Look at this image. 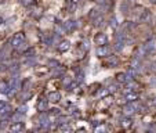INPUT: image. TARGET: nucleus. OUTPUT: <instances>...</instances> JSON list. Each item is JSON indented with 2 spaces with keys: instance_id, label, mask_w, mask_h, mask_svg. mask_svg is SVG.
Returning a JSON list of instances; mask_svg holds the SVG:
<instances>
[{
  "instance_id": "obj_1",
  "label": "nucleus",
  "mask_w": 156,
  "mask_h": 133,
  "mask_svg": "<svg viewBox=\"0 0 156 133\" xmlns=\"http://www.w3.org/2000/svg\"><path fill=\"white\" fill-rule=\"evenodd\" d=\"M25 40V38H24V33H21V32H18V33H15L13 36V39H11V46H13L14 49H18V46L22 42Z\"/></svg>"
},
{
  "instance_id": "obj_2",
  "label": "nucleus",
  "mask_w": 156,
  "mask_h": 133,
  "mask_svg": "<svg viewBox=\"0 0 156 133\" xmlns=\"http://www.w3.org/2000/svg\"><path fill=\"white\" fill-rule=\"evenodd\" d=\"M94 43L98 44V46H104V44H106L108 43V38H106V35L105 33H102V32L97 33L95 38H94Z\"/></svg>"
},
{
  "instance_id": "obj_3",
  "label": "nucleus",
  "mask_w": 156,
  "mask_h": 133,
  "mask_svg": "<svg viewBox=\"0 0 156 133\" xmlns=\"http://www.w3.org/2000/svg\"><path fill=\"white\" fill-rule=\"evenodd\" d=\"M95 54H97L98 57H105V56L109 54V47H108L106 44H104V46H98V47H97V51H95Z\"/></svg>"
},
{
  "instance_id": "obj_4",
  "label": "nucleus",
  "mask_w": 156,
  "mask_h": 133,
  "mask_svg": "<svg viewBox=\"0 0 156 133\" xmlns=\"http://www.w3.org/2000/svg\"><path fill=\"white\" fill-rule=\"evenodd\" d=\"M39 123H40V126L42 127H49L50 125V119H49V115L42 112L40 114V118H39Z\"/></svg>"
},
{
  "instance_id": "obj_5",
  "label": "nucleus",
  "mask_w": 156,
  "mask_h": 133,
  "mask_svg": "<svg viewBox=\"0 0 156 133\" xmlns=\"http://www.w3.org/2000/svg\"><path fill=\"white\" fill-rule=\"evenodd\" d=\"M47 100L50 103H58L61 100V94H60L58 92H50V93L47 94Z\"/></svg>"
},
{
  "instance_id": "obj_6",
  "label": "nucleus",
  "mask_w": 156,
  "mask_h": 133,
  "mask_svg": "<svg viewBox=\"0 0 156 133\" xmlns=\"http://www.w3.org/2000/svg\"><path fill=\"white\" fill-rule=\"evenodd\" d=\"M36 108H38V111H40V112H44V111H47V108H49V100H46V99H42V100H39Z\"/></svg>"
},
{
  "instance_id": "obj_7",
  "label": "nucleus",
  "mask_w": 156,
  "mask_h": 133,
  "mask_svg": "<svg viewBox=\"0 0 156 133\" xmlns=\"http://www.w3.org/2000/svg\"><path fill=\"white\" fill-rule=\"evenodd\" d=\"M135 111H137V105H134V104H129V105H125L123 107V114L129 115V116L131 114H134Z\"/></svg>"
},
{
  "instance_id": "obj_8",
  "label": "nucleus",
  "mask_w": 156,
  "mask_h": 133,
  "mask_svg": "<svg viewBox=\"0 0 156 133\" xmlns=\"http://www.w3.org/2000/svg\"><path fill=\"white\" fill-rule=\"evenodd\" d=\"M69 47H70V42L69 40H61L60 43H58V46H57V49L60 51H68L69 50Z\"/></svg>"
},
{
  "instance_id": "obj_9",
  "label": "nucleus",
  "mask_w": 156,
  "mask_h": 133,
  "mask_svg": "<svg viewBox=\"0 0 156 133\" xmlns=\"http://www.w3.org/2000/svg\"><path fill=\"white\" fill-rule=\"evenodd\" d=\"M24 123L22 122H13V125L10 126V130L11 132H21V130H24Z\"/></svg>"
},
{
  "instance_id": "obj_10",
  "label": "nucleus",
  "mask_w": 156,
  "mask_h": 133,
  "mask_svg": "<svg viewBox=\"0 0 156 133\" xmlns=\"http://www.w3.org/2000/svg\"><path fill=\"white\" fill-rule=\"evenodd\" d=\"M64 28H65V31H73L77 28V21H66L64 24Z\"/></svg>"
},
{
  "instance_id": "obj_11",
  "label": "nucleus",
  "mask_w": 156,
  "mask_h": 133,
  "mask_svg": "<svg viewBox=\"0 0 156 133\" xmlns=\"http://www.w3.org/2000/svg\"><path fill=\"white\" fill-rule=\"evenodd\" d=\"M116 78H118V82H120V83H127V82H130L131 79H133L129 74H119Z\"/></svg>"
},
{
  "instance_id": "obj_12",
  "label": "nucleus",
  "mask_w": 156,
  "mask_h": 133,
  "mask_svg": "<svg viewBox=\"0 0 156 133\" xmlns=\"http://www.w3.org/2000/svg\"><path fill=\"white\" fill-rule=\"evenodd\" d=\"M151 11L149 10H144L142 13H141V17H140V21L141 22H149L151 21Z\"/></svg>"
},
{
  "instance_id": "obj_13",
  "label": "nucleus",
  "mask_w": 156,
  "mask_h": 133,
  "mask_svg": "<svg viewBox=\"0 0 156 133\" xmlns=\"http://www.w3.org/2000/svg\"><path fill=\"white\" fill-rule=\"evenodd\" d=\"M144 47H145L146 51H155L156 50V40H149V42H146V43L144 44Z\"/></svg>"
},
{
  "instance_id": "obj_14",
  "label": "nucleus",
  "mask_w": 156,
  "mask_h": 133,
  "mask_svg": "<svg viewBox=\"0 0 156 133\" xmlns=\"http://www.w3.org/2000/svg\"><path fill=\"white\" fill-rule=\"evenodd\" d=\"M10 85H8V83L7 82H1L0 83V93H1V94H8V93H10Z\"/></svg>"
},
{
  "instance_id": "obj_15",
  "label": "nucleus",
  "mask_w": 156,
  "mask_h": 133,
  "mask_svg": "<svg viewBox=\"0 0 156 133\" xmlns=\"http://www.w3.org/2000/svg\"><path fill=\"white\" fill-rule=\"evenodd\" d=\"M19 88H21V79H19L18 76H15V78H13V82H11V89H13V93L15 92V90H18Z\"/></svg>"
},
{
  "instance_id": "obj_16",
  "label": "nucleus",
  "mask_w": 156,
  "mask_h": 133,
  "mask_svg": "<svg viewBox=\"0 0 156 133\" xmlns=\"http://www.w3.org/2000/svg\"><path fill=\"white\" fill-rule=\"evenodd\" d=\"M125 100H127V101H137L138 100V94L137 93H134V92H130V93H127V94L125 96Z\"/></svg>"
},
{
  "instance_id": "obj_17",
  "label": "nucleus",
  "mask_w": 156,
  "mask_h": 133,
  "mask_svg": "<svg viewBox=\"0 0 156 133\" xmlns=\"http://www.w3.org/2000/svg\"><path fill=\"white\" fill-rule=\"evenodd\" d=\"M100 11H101L100 7H95V8H93V10L88 13V18H90V19H95L98 15H100Z\"/></svg>"
},
{
  "instance_id": "obj_18",
  "label": "nucleus",
  "mask_w": 156,
  "mask_h": 133,
  "mask_svg": "<svg viewBox=\"0 0 156 133\" xmlns=\"http://www.w3.org/2000/svg\"><path fill=\"white\" fill-rule=\"evenodd\" d=\"M106 64L111 65V67H118L119 60L116 58V56H111V57H108V60H106Z\"/></svg>"
},
{
  "instance_id": "obj_19",
  "label": "nucleus",
  "mask_w": 156,
  "mask_h": 133,
  "mask_svg": "<svg viewBox=\"0 0 156 133\" xmlns=\"http://www.w3.org/2000/svg\"><path fill=\"white\" fill-rule=\"evenodd\" d=\"M120 123H122V126L123 127H130L131 126V119L129 115H126V116H123L122 119H120Z\"/></svg>"
},
{
  "instance_id": "obj_20",
  "label": "nucleus",
  "mask_w": 156,
  "mask_h": 133,
  "mask_svg": "<svg viewBox=\"0 0 156 133\" xmlns=\"http://www.w3.org/2000/svg\"><path fill=\"white\" fill-rule=\"evenodd\" d=\"M24 115L25 114H21L19 111H17L15 114L11 115V122H21V119L24 118Z\"/></svg>"
},
{
  "instance_id": "obj_21",
  "label": "nucleus",
  "mask_w": 156,
  "mask_h": 133,
  "mask_svg": "<svg viewBox=\"0 0 156 133\" xmlns=\"http://www.w3.org/2000/svg\"><path fill=\"white\" fill-rule=\"evenodd\" d=\"M108 93H109V90H106V89H100V90H97L95 96H97V97H106Z\"/></svg>"
},
{
  "instance_id": "obj_22",
  "label": "nucleus",
  "mask_w": 156,
  "mask_h": 133,
  "mask_svg": "<svg viewBox=\"0 0 156 133\" xmlns=\"http://www.w3.org/2000/svg\"><path fill=\"white\" fill-rule=\"evenodd\" d=\"M145 53H146L145 47H144V46H141V47H140V49L137 50V53H135V57H137V58H141L142 56H145Z\"/></svg>"
},
{
  "instance_id": "obj_23",
  "label": "nucleus",
  "mask_w": 156,
  "mask_h": 133,
  "mask_svg": "<svg viewBox=\"0 0 156 133\" xmlns=\"http://www.w3.org/2000/svg\"><path fill=\"white\" fill-rule=\"evenodd\" d=\"M123 47H125V40H118L116 42V44H115V50H123Z\"/></svg>"
},
{
  "instance_id": "obj_24",
  "label": "nucleus",
  "mask_w": 156,
  "mask_h": 133,
  "mask_svg": "<svg viewBox=\"0 0 156 133\" xmlns=\"http://www.w3.org/2000/svg\"><path fill=\"white\" fill-rule=\"evenodd\" d=\"M60 129L62 130V132H70L72 130V127L69 126L68 122H65V123H61V126H60Z\"/></svg>"
},
{
  "instance_id": "obj_25",
  "label": "nucleus",
  "mask_w": 156,
  "mask_h": 133,
  "mask_svg": "<svg viewBox=\"0 0 156 133\" xmlns=\"http://www.w3.org/2000/svg\"><path fill=\"white\" fill-rule=\"evenodd\" d=\"M72 82H73V79H72L70 76H65V78H64V81H62V85L65 86V88H68V86H69V85H70Z\"/></svg>"
},
{
  "instance_id": "obj_26",
  "label": "nucleus",
  "mask_w": 156,
  "mask_h": 133,
  "mask_svg": "<svg viewBox=\"0 0 156 133\" xmlns=\"http://www.w3.org/2000/svg\"><path fill=\"white\" fill-rule=\"evenodd\" d=\"M109 26L111 28H116L118 26V19H116V17H111V19H109Z\"/></svg>"
},
{
  "instance_id": "obj_27",
  "label": "nucleus",
  "mask_w": 156,
  "mask_h": 133,
  "mask_svg": "<svg viewBox=\"0 0 156 133\" xmlns=\"http://www.w3.org/2000/svg\"><path fill=\"white\" fill-rule=\"evenodd\" d=\"M64 68H61V67H57L55 68V71H54V76H61V75H64Z\"/></svg>"
},
{
  "instance_id": "obj_28",
  "label": "nucleus",
  "mask_w": 156,
  "mask_h": 133,
  "mask_svg": "<svg viewBox=\"0 0 156 133\" xmlns=\"http://www.w3.org/2000/svg\"><path fill=\"white\" fill-rule=\"evenodd\" d=\"M49 67L55 70L57 67H60V63H58V61H55V60H50V61H49Z\"/></svg>"
},
{
  "instance_id": "obj_29",
  "label": "nucleus",
  "mask_w": 156,
  "mask_h": 133,
  "mask_svg": "<svg viewBox=\"0 0 156 133\" xmlns=\"http://www.w3.org/2000/svg\"><path fill=\"white\" fill-rule=\"evenodd\" d=\"M81 50H84V51H87L88 49H90V44H88V40H83V43H81Z\"/></svg>"
},
{
  "instance_id": "obj_30",
  "label": "nucleus",
  "mask_w": 156,
  "mask_h": 133,
  "mask_svg": "<svg viewBox=\"0 0 156 133\" xmlns=\"http://www.w3.org/2000/svg\"><path fill=\"white\" fill-rule=\"evenodd\" d=\"M69 114L73 115V116H80V111H79V110H76V108H70Z\"/></svg>"
},
{
  "instance_id": "obj_31",
  "label": "nucleus",
  "mask_w": 156,
  "mask_h": 133,
  "mask_svg": "<svg viewBox=\"0 0 156 133\" xmlns=\"http://www.w3.org/2000/svg\"><path fill=\"white\" fill-rule=\"evenodd\" d=\"M33 54H35V49H32V47H31V49H28V50L25 51V57H28V58L33 57Z\"/></svg>"
},
{
  "instance_id": "obj_32",
  "label": "nucleus",
  "mask_w": 156,
  "mask_h": 133,
  "mask_svg": "<svg viewBox=\"0 0 156 133\" xmlns=\"http://www.w3.org/2000/svg\"><path fill=\"white\" fill-rule=\"evenodd\" d=\"M120 10H122V13H123V14L129 13V6H127V3H123V4L120 6Z\"/></svg>"
},
{
  "instance_id": "obj_33",
  "label": "nucleus",
  "mask_w": 156,
  "mask_h": 133,
  "mask_svg": "<svg viewBox=\"0 0 156 133\" xmlns=\"http://www.w3.org/2000/svg\"><path fill=\"white\" fill-rule=\"evenodd\" d=\"M57 122L61 125V123H65V122H68V116H58L57 118Z\"/></svg>"
},
{
  "instance_id": "obj_34",
  "label": "nucleus",
  "mask_w": 156,
  "mask_h": 133,
  "mask_svg": "<svg viewBox=\"0 0 156 133\" xmlns=\"http://www.w3.org/2000/svg\"><path fill=\"white\" fill-rule=\"evenodd\" d=\"M26 49H28V46H26V42L24 40V42H22V43H21V44L18 46V49H17V50L22 51V50H26Z\"/></svg>"
},
{
  "instance_id": "obj_35",
  "label": "nucleus",
  "mask_w": 156,
  "mask_h": 133,
  "mask_svg": "<svg viewBox=\"0 0 156 133\" xmlns=\"http://www.w3.org/2000/svg\"><path fill=\"white\" fill-rule=\"evenodd\" d=\"M102 21H104V19H102V17H100V15H98V17L95 18V24H94V25H95V26L102 25Z\"/></svg>"
},
{
  "instance_id": "obj_36",
  "label": "nucleus",
  "mask_w": 156,
  "mask_h": 133,
  "mask_svg": "<svg viewBox=\"0 0 156 133\" xmlns=\"http://www.w3.org/2000/svg\"><path fill=\"white\" fill-rule=\"evenodd\" d=\"M17 111H19L21 114H26V111H28V107H26L25 104H24V105H21V107H19Z\"/></svg>"
},
{
  "instance_id": "obj_37",
  "label": "nucleus",
  "mask_w": 156,
  "mask_h": 133,
  "mask_svg": "<svg viewBox=\"0 0 156 133\" xmlns=\"http://www.w3.org/2000/svg\"><path fill=\"white\" fill-rule=\"evenodd\" d=\"M21 99H22V100H28V99H31V93H29V92H25V93H24V94L21 96Z\"/></svg>"
},
{
  "instance_id": "obj_38",
  "label": "nucleus",
  "mask_w": 156,
  "mask_h": 133,
  "mask_svg": "<svg viewBox=\"0 0 156 133\" xmlns=\"http://www.w3.org/2000/svg\"><path fill=\"white\" fill-rule=\"evenodd\" d=\"M6 125H7V121H6V118H3V121H0V129H4Z\"/></svg>"
},
{
  "instance_id": "obj_39",
  "label": "nucleus",
  "mask_w": 156,
  "mask_h": 133,
  "mask_svg": "<svg viewBox=\"0 0 156 133\" xmlns=\"http://www.w3.org/2000/svg\"><path fill=\"white\" fill-rule=\"evenodd\" d=\"M108 90H109V93H115L118 89H116V86H109V89H108Z\"/></svg>"
},
{
  "instance_id": "obj_40",
  "label": "nucleus",
  "mask_w": 156,
  "mask_h": 133,
  "mask_svg": "<svg viewBox=\"0 0 156 133\" xmlns=\"http://www.w3.org/2000/svg\"><path fill=\"white\" fill-rule=\"evenodd\" d=\"M6 70H7V67L4 65V64H1V65H0V72H4Z\"/></svg>"
},
{
  "instance_id": "obj_41",
  "label": "nucleus",
  "mask_w": 156,
  "mask_h": 133,
  "mask_svg": "<svg viewBox=\"0 0 156 133\" xmlns=\"http://www.w3.org/2000/svg\"><path fill=\"white\" fill-rule=\"evenodd\" d=\"M51 114H53V115H58V114H60V110H55V108H54V110H51Z\"/></svg>"
},
{
  "instance_id": "obj_42",
  "label": "nucleus",
  "mask_w": 156,
  "mask_h": 133,
  "mask_svg": "<svg viewBox=\"0 0 156 133\" xmlns=\"http://www.w3.org/2000/svg\"><path fill=\"white\" fill-rule=\"evenodd\" d=\"M104 130H105V127L104 126H98L97 129H95V132H104Z\"/></svg>"
},
{
  "instance_id": "obj_43",
  "label": "nucleus",
  "mask_w": 156,
  "mask_h": 133,
  "mask_svg": "<svg viewBox=\"0 0 156 133\" xmlns=\"http://www.w3.org/2000/svg\"><path fill=\"white\" fill-rule=\"evenodd\" d=\"M6 105H7V104H6V103H4V101H0V111H1L3 108L6 107Z\"/></svg>"
},
{
  "instance_id": "obj_44",
  "label": "nucleus",
  "mask_w": 156,
  "mask_h": 133,
  "mask_svg": "<svg viewBox=\"0 0 156 133\" xmlns=\"http://www.w3.org/2000/svg\"><path fill=\"white\" fill-rule=\"evenodd\" d=\"M151 105H152V107H156V97L153 100H151Z\"/></svg>"
},
{
  "instance_id": "obj_45",
  "label": "nucleus",
  "mask_w": 156,
  "mask_h": 133,
  "mask_svg": "<svg viewBox=\"0 0 156 133\" xmlns=\"http://www.w3.org/2000/svg\"><path fill=\"white\" fill-rule=\"evenodd\" d=\"M151 85H152V86H156V78H153V79L151 81Z\"/></svg>"
},
{
  "instance_id": "obj_46",
  "label": "nucleus",
  "mask_w": 156,
  "mask_h": 133,
  "mask_svg": "<svg viewBox=\"0 0 156 133\" xmlns=\"http://www.w3.org/2000/svg\"><path fill=\"white\" fill-rule=\"evenodd\" d=\"M152 71H155V72H156V63L152 64Z\"/></svg>"
},
{
  "instance_id": "obj_47",
  "label": "nucleus",
  "mask_w": 156,
  "mask_h": 133,
  "mask_svg": "<svg viewBox=\"0 0 156 133\" xmlns=\"http://www.w3.org/2000/svg\"><path fill=\"white\" fill-rule=\"evenodd\" d=\"M129 3H135V0H129Z\"/></svg>"
},
{
  "instance_id": "obj_48",
  "label": "nucleus",
  "mask_w": 156,
  "mask_h": 133,
  "mask_svg": "<svg viewBox=\"0 0 156 133\" xmlns=\"http://www.w3.org/2000/svg\"><path fill=\"white\" fill-rule=\"evenodd\" d=\"M72 1H73V3H79L80 0H72Z\"/></svg>"
},
{
  "instance_id": "obj_49",
  "label": "nucleus",
  "mask_w": 156,
  "mask_h": 133,
  "mask_svg": "<svg viewBox=\"0 0 156 133\" xmlns=\"http://www.w3.org/2000/svg\"><path fill=\"white\" fill-rule=\"evenodd\" d=\"M151 1H152V3H156V0H151Z\"/></svg>"
},
{
  "instance_id": "obj_50",
  "label": "nucleus",
  "mask_w": 156,
  "mask_h": 133,
  "mask_svg": "<svg viewBox=\"0 0 156 133\" xmlns=\"http://www.w3.org/2000/svg\"><path fill=\"white\" fill-rule=\"evenodd\" d=\"M90 1H98V0H90Z\"/></svg>"
}]
</instances>
